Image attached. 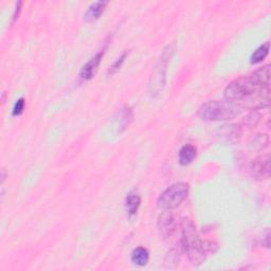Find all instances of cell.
Wrapping results in <instances>:
<instances>
[{"label":"cell","mask_w":271,"mask_h":271,"mask_svg":"<svg viewBox=\"0 0 271 271\" xmlns=\"http://www.w3.org/2000/svg\"><path fill=\"white\" fill-rule=\"evenodd\" d=\"M180 227H181V247L194 266L201 265L208 256L217 250V245L215 242L199 239L196 227L191 219L183 218Z\"/></svg>","instance_id":"6da1fadb"},{"label":"cell","mask_w":271,"mask_h":271,"mask_svg":"<svg viewBox=\"0 0 271 271\" xmlns=\"http://www.w3.org/2000/svg\"><path fill=\"white\" fill-rule=\"evenodd\" d=\"M241 106L232 101H209L201 105L197 116L205 121H230L240 116Z\"/></svg>","instance_id":"7a4b0ae2"},{"label":"cell","mask_w":271,"mask_h":271,"mask_svg":"<svg viewBox=\"0 0 271 271\" xmlns=\"http://www.w3.org/2000/svg\"><path fill=\"white\" fill-rule=\"evenodd\" d=\"M189 194V185L177 182L169 186L158 198V207L163 210H174L181 205Z\"/></svg>","instance_id":"3957f363"},{"label":"cell","mask_w":271,"mask_h":271,"mask_svg":"<svg viewBox=\"0 0 271 271\" xmlns=\"http://www.w3.org/2000/svg\"><path fill=\"white\" fill-rule=\"evenodd\" d=\"M258 88L259 87L256 86L251 76H241V78L232 81L226 87L224 92L225 98L228 101L232 102L244 100L248 96L254 94Z\"/></svg>","instance_id":"277c9868"},{"label":"cell","mask_w":271,"mask_h":271,"mask_svg":"<svg viewBox=\"0 0 271 271\" xmlns=\"http://www.w3.org/2000/svg\"><path fill=\"white\" fill-rule=\"evenodd\" d=\"M173 53H174L173 46H168V48L163 51L160 60H159L156 69L151 74L149 88H150V93L152 96H155L162 91L165 84L166 66H168V62L171 60Z\"/></svg>","instance_id":"5b68a950"},{"label":"cell","mask_w":271,"mask_h":271,"mask_svg":"<svg viewBox=\"0 0 271 271\" xmlns=\"http://www.w3.org/2000/svg\"><path fill=\"white\" fill-rule=\"evenodd\" d=\"M251 175L258 180H265L270 177V156L264 154L253 159L250 164Z\"/></svg>","instance_id":"8992f818"},{"label":"cell","mask_w":271,"mask_h":271,"mask_svg":"<svg viewBox=\"0 0 271 271\" xmlns=\"http://www.w3.org/2000/svg\"><path fill=\"white\" fill-rule=\"evenodd\" d=\"M157 225L161 235L164 238H171L176 230V219L171 210H164L158 217Z\"/></svg>","instance_id":"52a82bcc"},{"label":"cell","mask_w":271,"mask_h":271,"mask_svg":"<svg viewBox=\"0 0 271 271\" xmlns=\"http://www.w3.org/2000/svg\"><path fill=\"white\" fill-rule=\"evenodd\" d=\"M102 58H103V52L96 53L94 57H92L84 66H83L81 73H80L81 78L83 80L88 81V80H91L93 78V75L95 74L96 70H98V67L102 60Z\"/></svg>","instance_id":"ba28073f"},{"label":"cell","mask_w":271,"mask_h":271,"mask_svg":"<svg viewBox=\"0 0 271 271\" xmlns=\"http://www.w3.org/2000/svg\"><path fill=\"white\" fill-rule=\"evenodd\" d=\"M270 65H265L250 75L259 88L270 87Z\"/></svg>","instance_id":"9c48e42d"},{"label":"cell","mask_w":271,"mask_h":271,"mask_svg":"<svg viewBox=\"0 0 271 271\" xmlns=\"http://www.w3.org/2000/svg\"><path fill=\"white\" fill-rule=\"evenodd\" d=\"M107 3V1H96L92 3L85 12L84 19L88 23H92L95 22V20H98L104 13V11H105Z\"/></svg>","instance_id":"30bf717a"},{"label":"cell","mask_w":271,"mask_h":271,"mask_svg":"<svg viewBox=\"0 0 271 271\" xmlns=\"http://www.w3.org/2000/svg\"><path fill=\"white\" fill-rule=\"evenodd\" d=\"M242 134L241 127L238 124H226L218 128V136L227 140H236L241 138Z\"/></svg>","instance_id":"8fae6325"},{"label":"cell","mask_w":271,"mask_h":271,"mask_svg":"<svg viewBox=\"0 0 271 271\" xmlns=\"http://www.w3.org/2000/svg\"><path fill=\"white\" fill-rule=\"evenodd\" d=\"M196 157V149L191 144H185L179 151V163L181 165L190 164Z\"/></svg>","instance_id":"7c38bea8"},{"label":"cell","mask_w":271,"mask_h":271,"mask_svg":"<svg viewBox=\"0 0 271 271\" xmlns=\"http://www.w3.org/2000/svg\"><path fill=\"white\" fill-rule=\"evenodd\" d=\"M131 262L137 266L143 267L147 265L150 261V252L147 248L138 247L136 248L133 253H131Z\"/></svg>","instance_id":"4fadbf2b"},{"label":"cell","mask_w":271,"mask_h":271,"mask_svg":"<svg viewBox=\"0 0 271 271\" xmlns=\"http://www.w3.org/2000/svg\"><path fill=\"white\" fill-rule=\"evenodd\" d=\"M140 205H141V198L139 196V194L136 192H130L126 196V198H125V208H126V210L130 216L137 214Z\"/></svg>","instance_id":"5bb4252c"},{"label":"cell","mask_w":271,"mask_h":271,"mask_svg":"<svg viewBox=\"0 0 271 271\" xmlns=\"http://www.w3.org/2000/svg\"><path fill=\"white\" fill-rule=\"evenodd\" d=\"M250 148L254 151H263L269 145V136L267 134H255L249 140Z\"/></svg>","instance_id":"9a60e30c"},{"label":"cell","mask_w":271,"mask_h":271,"mask_svg":"<svg viewBox=\"0 0 271 271\" xmlns=\"http://www.w3.org/2000/svg\"><path fill=\"white\" fill-rule=\"evenodd\" d=\"M269 49H270L269 41H267V43L260 46L258 49H256L251 55V59H250L251 64H259V62H261V61H263L264 60H265L267 58L268 53H269Z\"/></svg>","instance_id":"2e32d148"},{"label":"cell","mask_w":271,"mask_h":271,"mask_svg":"<svg viewBox=\"0 0 271 271\" xmlns=\"http://www.w3.org/2000/svg\"><path fill=\"white\" fill-rule=\"evenodd\" d=\"M261 118H262V115L259 113V111H252V113L248 114L245 117V119H244V121H242V123H244L246 126H248L250 128H253L260 123Z\"/></svg>","instance_id":"e0dca14e"},{"label":"cell","mask_w":271,"mask_h":271,"mask_svg":"<svg viewBox=\"0 0 271 271\" xmlns=\"http://www.w3.org/2000/svg\"><path fill=\"white\" fill-rule=\"evenodd\" d=\"M128 53H129V52L125 51V52H123V53L120 55V58H118V59H117V60L113 64V66H111V67L109 68V71H108L109 74H115L116 72L119 71V69L122 67L123 62L125 61V59L127 58Z\"/></svg>","instance_id":"ac0fdd59"},{"label":"cell","mask_w":271,"mask_h":271,"mask_svg":"<svg viewBox=\"0 0 271 271\" xmlns=\"http://www.w3.org/2000/svg\"><path fill=\"white\" fill-rule=\"evenodd\" d=\"M179 252L177 251V249H173L171 250V251L168 253V255H166V259H165V265H168L170 268H172V264H175V265H177L178 262H179Z\"/></svg>","instance_id":"d6986e66"},{"label":"cell","mask_w":271,"mask_h":271,"mask_svg":"<svg viewBox=\"0 0 271 271\" xmlns=\"http://www.w3.org/2000/svg\"><path fill=\"white\" fill-rule=\"evenodd\" d=\"M25 109V99L20 98L18 101H16L15 105H14L13 108V116H19L23 114V111Z\"/></svg>","instance_id":"ffe728a7"},{"label":"cell","mask_w":271,"mask_h":271,"mask_svg":"<svg viewBox=\"0 0 271 271\" xmlns=\"http://www.w3.org/2000/svg\"><path fill=\"white\" fill-rule=\"evenodd\" d=\"M20 5H22V2H18L16 8H15V12H14V15H13V22H15V20L18 18V14L20 12Z\"/></svg>","instance_id":"44dd1931"},{"label":"cell","mask_w":271,"mask_h":271,"mask_svg":"<svg viewBox=\"0 0 271 271\" xmlns=\"http://www.w3.org/2000/svg\"><path fill=\"white\" fill-rule=\"evenodd\" d=\"M4 179H5V172H4V169L2 170V182L4 181Z\"/></svg>","instance_id":"7402d4cb"}]
</instances>
